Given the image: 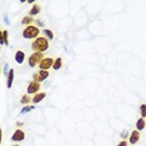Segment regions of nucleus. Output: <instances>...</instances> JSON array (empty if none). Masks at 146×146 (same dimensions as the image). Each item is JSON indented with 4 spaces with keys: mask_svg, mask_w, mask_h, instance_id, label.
Masks as SVG:
<instances>
[{
    "mask_svg": "<svg viewBox=\"0 0 146 146\" xmlns=\"http://www.w3.org/2000/svg\"><path fill=\"white\" fill-rule=\"evenodd\" d=\"M10 140L13 142H20V141H24L25 140V132L21 130V129H16L14 131V134L11 135V139Z\"/></svg>",
    "mask_w": 146,
    "mask_h": 146,
    "instance_id": "7",
    "label": "nucleus"
},
{
    "mask_svg": "<svg viewBox=\"0 0 146 146\" xmlns=\"http://www.w3.org/2000/svg\"><path fill=\"white\" fill-rule=\"evenodd\" d=\"M14 70L10 69V71H9V75L6 76V86H8V89H10L13 86V81H14Z\"/></svg>",
    "mask_w": 146,
    "mask_h": 146,
    "instance_id": "12",
    "label": "nucleus"
},
{
    "mask_svg": "<svg viewBox=\"0 0 146 146\" xmlns=\"http://www.w3.org/2000/svg\"><path fill=\"white\" fill-rule=\"evenodd\" d=\"M48 78H49V71L45 70H39L38 72H34V75H33V80L36 82H42Z\"/></svg>",
    "mask_w": 146,
    "mask_h": 146,
    "instance_id": "6",
    "label": "nucleus"
},
{
    "mask_svg": "<svg viewBox=\"0 0 146 146\" xmlns=\"http://www.w3.org/2000/svg\"><path fill=\"white\" fill-rule=\"evenodd\" d=\"M39 34H40V29L36 25L25 26V29L23 30V38L24 39H38Z\"/></svg>",
    "mask_w": 146,
    "mask_h": 146,
    "instance_id": "2",
    "label": "nucleus"
},
{
    "mask_svg": "<svg viewBox=\"0 0 146 146\" xmlns=\"http://www.w3.org/2000/svg\"><path fill=\"white\" fill-rule=\"evenodd\" d=\"M41 11V8H40V5H38V4H34L33 5V8L30 9V11H29V15L31 16H35V15H38L39 13Z\"/></svg>",
    "mask_w": 146,
    "mask_h": 146,
    "instance_id": "14",
    "label": "nucleus"
},
{
    "mask_svg": "<svg viewBox=\"0 0 146 146\" xmlns=\"http://www.w3.org/2000/svg\"><path fill=\"white\" fill-rule=\"evenodd\" d=\"M116 146H129V144H127V141H126V140H122V141L119 142Z\"/></svg>",
    "mask_w": 146,
    "mask_h": 146,
    "instance_id": "23",
    "label": "nucleus"
},
{
    "mask_svg": "<svg viewBox=\"0 0 146 146\" xmlns=\"http://www.w3.org/2000/svg\"><path fill=\"white\" fill-rule=\"evenodd\" d=\"M31 49L34 52H45L49 49V39L45 36H39L31 42Z\"/></svg>",
    "mask_w": 146,
    "mask_h": 146,
    "instance_id": "1",
    "label": "nucleus"
},
{
    "mask_svg": "<svg viewBox=\"0 0 146 146\" xmlns=\"http://www.w3.org/2000/svg\"><path fill=\"white\" fill-rule=\"evenodd\" d=\"M34 109L35 108L33 105H26V106H24V108L20 110V114H26V112H30V111L34 110Z\"/></svg>",
    "mask_w": 146,
    "mask_h": 146,
    "instance_id": "19",
    "label": "nucleus"
},
{
    "mask_svg": "<svg viewBox=\"0 0 146 146\" xmlns=\"http://www.w3.org/2000/svg\"><path fill=\"white\" fill-rule=\"evenodd\" d=\"M145 126H146V119H144V117L137 119V121H136V130L142 131L145 129Z\"/></svg>",
    "mask_w": 146,
    "mask_h": 146,
    "instance_id": "13",
    "label": "nucleus"
},
{
    "mask_svg": "<svg viewBox=\"0 0 146 146\" xmlns=\"http://www.w3.org/2000/svg\"><path fill=\"white\" fill-rule=\"evenodd\" d=\"M45 98H46V94L45 92H42V91H40V92H38L36 95L33 96V102H34V104H39V102L42 101Z\"/></svg>",
    "mask_w": 146,
    "mask_h": 146,
    "instance_id": "11",
    "label": "nucleus"
},
{
    "mask_svg": "<svg viewBox=\"0 0 146 146\" xmlns=\"http://www.w3.org/2000/svg\"><path fill=\"white\" fill-rule=\"evenodd\" d=\"M39 90H40V82H36L34 80L29 82L28 89H26V91H28L29 95H36L38 92H40Z\"/></svg>",
    "mask_w": 146,
    "mask_h": 146,
    "instance_id": "5",
    "label": "nucleus"
},
{
    "mask_svg": "<svg viewBox=\"0 0 146 146\" xmlns=\"http://www.w3.org/2000/svg\"><path fill=\"white\" fill-rule=\"evenodd\" d=\"M54 61H55V59L46 56V58H44V59L41 60L40 64H39V69H40V70L49 71V69L52 68V65H54Z\"/></svg>",
    "mask_w": 146,
    "mask_h": 146,
    "instance_id": "4",
    "label": "nucleus"
},
{
    "mask_svg": "<svg viewBox=\"0 0 146 146\" xmlns=\"http://www.w3.org/2000/svg\"><path fill=\"white\" fill-rule=\"evenodd\" d=\"M33 21H34V19H33L30 15H26V16H24V18L21 19V24H23V25H25V26L33 25V24H31Z\"/></svg>",
    "mask_w": 146,
    "mask_h": 146,
    "instance_id": "16",
    "label": "nucleus"
},
{
    "mask_svg": "<svg viewBox=\"0 0 146 146\" xmlns=\"http://www.w3.org/2000/svg\"><path fill=\"white\" fill-rule=\"evenodd\" d=\"M23 125H24V122L23 121H16V126H18V127H21Z\"/></svg>",
    "mask_w": 146,
    "mask_h": 146,
    "instance_id": "24",
    "label": "nucleus"
},
{
    "mask_svg": "<svg viewBox=\"0 0 146 146\" xmlns=\"http://www.w3.org/2000/svg\"><path fill=\"white\" fill-rule=\"evenodd\" d=\"M62 68V59L61 58H56L54 61V65H52V69L54 70H59V69Z\"/></svg>",
    "mask_w": 146,
    "mask_h": 146,
    "instance_id": "17",
    "label": "nucleus"
},
{
    "mask_svg": "<svg viewBox=\"0 0 146 146\" xmlns=\"http://www.w3.org/2000/svg\"><path fill=\"white\" fill-rule=\"evenodd\" d=\"M15 62H18V64H23L25 60V52L21 51V50H18L15 52Z\"/></svg>",
    "mask_w": 146,
    "mask_h": 146,
    "instance_id": "10",
    "label": "nucleus"
},
{
    "mask_svg": "<svg viewBox=\"0 0 146 146\" xmlns=\"http://www.w3.org/2000/svg\"><path fill=\"white\" fill-rule=\"evenodd\" d=\"M139 140H140V131L139 130H134L130 132V136H129V144L135 145L137 144Z\"/></svg>",
    "mask_w": 146,
    "mask_h": 146,
    "instance_id": "8",
    "label": "nucleus"
},
{
    "mask_svg": "<svg viewBox=\"0 0 146 146\" xmlns=\"http://www.w3.org/2000/svg\"><path fill=\"white\" fill-rule=\"evenodd\" d=\"M42 33L45 34V38H48L49 40H52V39H54V33H52L50 29H44Z\"/></svg>",
    "mask_w": 146,
    "mask_h": 146,
    "instance_id": "18",
    "label": "nucleus"
},
{
    "mask_svg": "<svg viewBox=\"0 0 146 146\" xmlns=\"http://www.w3.org/2000/svg\"><path fill=\"white\" fill-rule=\"evenodd\" d=\"M20 102L23 105H29L30 102H33V98H30V95L29 94H25V95H23L21 96V99H20Z\"/></svg>",
    "mask_w": 146,
    "mask_h": 146,
    "instance_id": "15",
    "label": "nucleus"
},
{
    "mask_svg": "<svg viewBox=\"0 0 146 146\" xmlns=\"http://www.w3.org/2000/svg\"><path fill=\"white\" fill-rule=\"evenodd\" d=\"M140 114H141V117L146 119V104L140 105Z\"/></svg>",
    "mask_w": 146,
    "mask_h": 146,
    "instance_id": "20",
    "label": "nucleus"
},
{
    "mask_svg": "<svg viewBox=\"0 0 146 146\" xmlns=\"http://www.w3.org/2000/svg\"><path fill=\"white\" fill-rule=\"evenodd\" d=\"M44 58H45L44 52H33V54L29 56V66H30V68H35L36 65L40 64Z\"/></svg>",
    "mask_w": 146,
    "mask_h": 146,
    "instance_id": "3",
    "label": "nucleus"
},
{
    "mask_svg": "<svg viewBox=\"0 0 146 146\" xmlns=\"http://www.w3.org/2000/svg\"><path fill=\"white\" fill-rule=\"evenodd\" d=\"M0 44L9 46V31L8 30L0 31Z\"/></svg>",
    "mask_w": 146,
    "mask_h": 146,
    "instance_id": "9",
    "label": "nucleus"
},
{
    "mask_svg": "<svg viewBox=\"0 0 146 146\" xmlns=\"http://www.w3.org/2000/svg\"><path fill=\"white\" fill-rule=\"evenodd\" d=\"M11 146H19V145H16V144H15V145H11Z\"/></svg>",
    "mask_w": 146,
    "mask_h": 146,
    "instance_id": "26",
    "label": "nucleus"
},
{
    "mask_svg": "<svg viewBox=\"0 0 146 146\" xmlns=\"http://www.w3.org/2000/svg\"><path fill=\"white\" fill-rule=\"evenodd\" d=\"M9 71H10V70H9V64H5V66H4V74L8 76L9 75Z\"/></svg>",
    "mask_w": 146,
    "mask_h": 146,
    "instance_id": "22",
    "label": "nucleus"
},
{
    "mask_svg": "<svg viewBox=\"0 0 146 146\" xmlns=\"http://www.w3.org/2000/svg\"><path fill=\"white\" fill-rule=\"evenodd\" d=\"M129 137V131L127 130H124L121 132V139H127Z\"/></svg>",
    "mask_w": 146,
    "mask_h": 146,
    "instance_id": "21",
    "label": "nucleus"
},
{
    "mask_svg": "<svg viewBox=\"0 0 146 146\" xmlns=\"http://www.w3.org/2000/svg\"><path fill=\"white\" fill-rule=\"evenodd\" d=\"M36 24H38V26H41V28L44 26V23L40 21V20H36Z\"/></svg>",
    "mask_w": 146,
    "mask_h": 146,
    "instance_id": "25",
    "label": "nucleus"
}]
</instances>
